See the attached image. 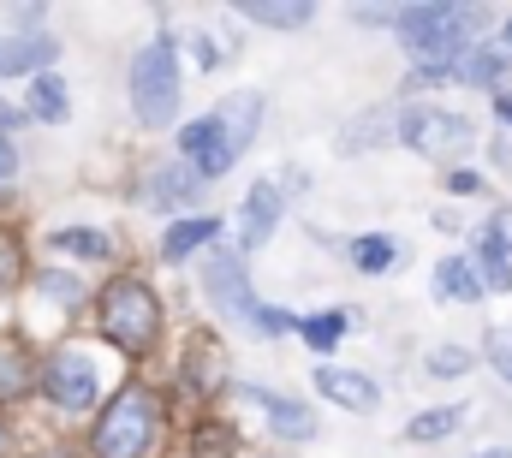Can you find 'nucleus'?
Instances as JSON below:
<instances>
[{"mask_svg":"<svg viewBox=\"0 0 512 458\" xmlns=\"http://www.w3.org/2000/svg\"><path fill=\"white\" fill-rule=\"evenodd\" d=\"M459 423H465V405H435V411H417V417L405 423V441L429 447V441H447Z\"/></svg>","mask_w":512,"mask_h":458,"instance_id":"nucleus-17","label":"nucleus"},{"mask_svg":"<svg viewBox=\"0 0 512 458\" xmlns=\"http://www.w3.org/2000/svg\"><path fill=\"white\" fill-rule=\"evenodd\" d=\"M393 256H399V244H393V238H382V232L352 244V262H358L364 274H382V268H393Z\"/></svg>","mask_w":512,"mask_h":458,"instance_id":"nucleus-23","label":"nucleus"},{"mask_svg":"<svg viewBox=\"0 0 512 458\" xmlns=\"http://www.w3.org/2000/svg\"><path fill=\"white\" fill-rule=\"evenodd\" d=\"M131 108L143 125H167L179 114V60H173V42H149L137 60H131Z\"/></svg>","mask_w":512,"mask_h":458,"instance_id":"nucleus-5","label":"nucleus"},{"mask_svg":"<svg viewBox=\"0 0 512 458\" xmlns=\"http://www.w3.org/2000/svg\"><path fill=\"white\" fill-rule=\"evenodd\" d=\"M36 375H42V393L60 399V405H72V411H84V405L102 393V369H96L90 345H60V351H48Z\"/></svg>","mask_w":512,"mask_h":458,"instance_id":"nucleus-7","label":"nucleus"},{"mask_svg":"<svg viewBox=\"0 0 512 458\" xmlns=\"http://www.w3.org/2000/svg\"><path fill=\"white\" fill-rule=\"evenodd\" d=\"M12 173H18V155H12V143L0 137V179H12Z\"/></svg>","mask_w":512,"mask_h":458,"instance_id":"nucleus-32","label":"nucleus"},{"mask_svg":"<svg viewBox=\"0 0 512 458\" xmlns=\"http://www.w3.org/2000/svg\"><path fill=\"white\" fill-rule=\"evenodd\" d=\"M42 458H72V453H42Z\"/></svg>","mask_w":512,"mask_h":458,"instance_id":"nucleus-37","label":"nucleus"},{"mask_svg":"<svg viewBox=\"0 0 512 458\" xmlns=\"http://www.w3.org/2000/svg\"><path fill=\"white\" fill-rule=\"evenodd\" d=\"M239 405H256V411H268V429H274L280 441H310V435H316V417H310L298 399H280V393H256V387H239Z\"/></svg>","mask_w":512,"mask_h":458,"instance_id":"nucleus-10","label":"nucleus"},{"mask_svg":"<svg viewBox=\"0 0 512 458\" xmlns=\"http://www.w3.org/2000/svg\"><path fill=\"white\" fill-rule=\"evenodd\" d=\"M435 292H441V298H453V304H477L489 286H483L477 262H465V256H447V262L435 268Z\"/></svg>","mask_w":512,"mask_h":458,"instance_id":"nucleus-14","label":"nucleus"},{"mask_svg":"<svg viewBox=\"0 0 512 458\" xmlns=\"http://www.w3.org/2000/svg\"><path fill=\"white\" fill-rule=\"evenodd\" d=\"M483 351H489V363H495V375H501V381L512 387V334H507V328H495Z\"/></svg>","mask_w":512,"mask_h":458,"instance_id":"nucleus-28","label":"nucleus"},{"mask_svg":"<svg viewBox=\"0 0 512 458\" xmlns=\"http://www.w3.org/2000/svg\"><path fill=\"white\" fill-rule=\"evenodd\" d=\"M18 119H24V114H18V108H6V102H0V131H12Z\"/></svg>","mask_w":512,"mask_h":458,"instance_id":"nucleus-34","label":"nucleus"},{"mask_svg":"<svg viewBox=\"0 0 512 458\" xmlns=\"http://www.w3.org/2000/svg\"><path fill=\"white\" fill-rule=\"evenodd\" d=\"M447 191H453V197H477V191H483V173H471V167H453V173H447Z\"/></svg>","mask_w":512,"mask_h":458,"instance_id":"nucleus-30","label":"nucleus"},{"mask_svg":"<svg viewBox=\"0 0 512 458\" xmlns=\"http://www.w3.org/2000/svg\"><path fill=\"white\" fill-rule=\"evenodd\" d=\"M489 232H495V238H501V244L512 250V209H495V221H489Z\"/></svg>","mask_w":512,"mask_h":458,"instance_id":"nucleus-31","label":"nucleus"},{"mask_svg":"<svg viewBox=\"0 0 512 458\" xmlns=\"http://www.w3.org/2000/svg\"><path fill=\"white\" fill-rule=\"evenodd\" d=\"M155 429H161L155 393L126 387V393L102 411V423H96V435H90V453L96 458H143L149 447H155Z\"/></svg>","mask_w":512,"mask_h":458,"instance_id":"nucleus-4","label":"nucleus"},{"mask_svg":"<svg viewBox=\"0 0 512 458\" xmlns=\"http://www.w3.org/2000/svg\"><path fill=\"white\" fill-rule=\"evenodd\" d=\"M203 286H209V298L221 304V316H239V322L256 328V310H262V304L251 298V280H245V250H215L209 268H203Z\"/></svg>","mask_w":512,"mask_h":458,"instance_id":"nucleus-8","label":"nucleus"},{"mask_svg":"<svg viewBox=\"0 0 512 458\" xmlns=\"http://www.w3.org/2000/svg\"><path fill=\"white\" fill-rule=\"evenodd\" d=\"M477 458H512V453H507V447H495V453H477Z\"/></svg>","mask_w":512,"mask_h":458,"instance_id":"nucleus-36","label":"nucleus"},{"mask_svg":"<svg viewBox=\"0 0 512 458\" xmlns=\"http://www.w3.org/2000/svg\"><path fill=\"white\" fill-rule=\"evenodd\" d=\"M477 274H483L489 292H512V250L489 227H483V244H477Z\"/></svg>","mask_w":512,"mask_h":458,"instance_id":"nucleus-18","label":"nucleus"},{"mask_svg":"<svg viewBox=\"0 0 512 458\" xmlns=\"http://www.w3.org/2000/svg\"><path fill=\"white\" fill-rule=\"evenodd\" d=\"M495 119H507L512 125V90H495Z\"/></svg>","mask_w":512,"mask_h":458,"instance_id":"nucleus-33","label":"nucleus"},{"mask_svg":"<svg viewBox=\"0 0 512 458\" xmlns=\"http://www.w3.org/2000/svg\"><path fill=\"white\" fill-rule=\"evenodd\" d=\"M346 328H352L346 310H322V316H304V322H298L304 345H316V351H334V345L346 340Z\"/></svg>","mask_w":512,"mask_h":458,"instance_id":"nucleus-21","label":"nucleus"},{"mask_svg":"<svg viewBox=\"0 0 512 458\" xmlns=\"http://www.w3.org/2000/svg\"><path fill=\"white\" fill-rule=\"evenodd\" d=\"M471 369V351L465 345H435L429 357H423V375L429 381H453V375H465Z\"/></svg>","mask_w":512,"mask_h":458,"instance_id":"nucleus-22","label":"nucleus"},{"mask_svg":"<svg viewBox=\"0 0 512 458\" xmlns=\"http://www.w3.org/2000/svg\"><path fill=\"white\" fill-rule=\"evenodd\" d=\"M48 60H54V42L48 36H6L0 42V78H18V72H48Z\"/></svg>","mask_w":512,"mask_h":458,"instance_id":"nucleus-13","label":"nucleus"},{"mask_svg":"<svg viewBox=\"0 0 512 458\" xmlns=\"http://www.w3.org/2000/svg\"><path fill=\"white\" fill-rule=\"evenodd\" d=\"M256 119H262V96H233L227 108H215L209 119H191L185 137H179V155L203 173V179H221L256 137Z\"/></svg>","mask_w":512,"mask_h":458,"instance_id":"nucleus-2","label":"nucleus"},{"mask_svg":"<svg viewBox=\"0 0 512 458\" xmlns=\"http://www.w3.org/2000/svg\"><path fill=\"white\" fill-rule=\"evenodd\" d=\"M102 334L120 345V351H131V357H143L149 345L161 340V304H155V292L137 280V274H120L108 292H102Z\"/></svg>","mask_w":512,"mask_h":458,"instance_id":"nucleus-3","label":"nucleus"},{"mask_svg":"<svg viewBox=\"0 0 512 458\" xmlns=\"http://www.w3.org/2000/svg\"><path fill=\"white\" fill-rule=\"evenodd\" d=\"M0 453H6V435H0Z\"/></svg>","mask_w":512,"mask_h":458,"instance_id":"nucleus-38","label":"nucleus"},{"mask_svg":"<svg viewBox=\"0 0 512 458\" xmlns=\"http://www.w3.org/2000/svg\"><path fill=\"white\" fill-rule=\"evenodd\" d=\"M197 191H203V173H197V167H185V161H173V167H161V173L149 179L143 203H155V209H173V203H191Z\"/></svg>","mask_w":512,"mask_h":458,"instance_id":"nucleus-12","label":"nucleus"},{"mask_svg":"<svg viewBox=\"0 0 512 458\" xmlns=\"http://www.w3.org/2000/svg\"><path fill=\"white\" fill-rule=\"evenodd\" d=\"M501 42H507V54H512V18H507V30H501Z\"/></svg>","mask_w":512,"mask_h":458,"instance_id":"nucleus-35","label":"nucleus"},{"mask_svg":"<svg viewBox=\"0 0 512 458\" xmlns=\"http://www.w3.org/2000/svg\"><path fill=\"white\" fill-rule=\"evenodd\" d=\"M483 18H489L483 6H447V0H429V6H405V12H393L405 54L423 66V72L411 78V90H423V84H435V78H453V66L477 48L471 36L483 30Z\"/></svg>","mask_w":512,"mask_h":458,"instance_id":"nucleus-1","label":"nucleus"},{"mask_svg":"<svg viewBox=\"0 0 512 458\" xmlns=\"http://www.w3.org/2000/svg\"><path fill=\"white\" fill-rule=\"evenodd\" d=\"M191 387H215L221 381V345L215 340H197V363H185Z\"/></svg>","mask_w":512,"mask_h":458,"instance_id":"nucleus-25","label":"nucleus"},{"mask_svg":"<svg viewBox=\"0 0 512 458\" xmlns=\"http://www.w3.org/2000/svg\"><path fill=\"white\" fill-rule=\"evenodd\" d=\"M316 393L328 405H346V411H376L382 405V387L370 375H358V369H340V363H322L316 369Z\"/></svg>","mask_w":512,"mask_h":458,"instance_id":"nucleus-9","label":"nucleus"},{"mask_svg":"<svg viewBox=\"0 0 512 458\" xmlns=\"http://www.w3.org/2000/svg\"><path fill=\"white\" fill-rule=\"evenodd\" d=\"M280 209H286V197H280V185H274V179L251 185V197H245V215H239V244H245V250L268 244V232L280 227Z\"/></svg>","mask_w":512,"mask_h":458,"instance_id":"nucleus-11","label":"nucleus"},{"mask_svg":"<svg viewBox=\"0 0 512 458\" xmlns=\"http://www.w3.org/2000/svg\"><path fill=\"white\" fill-rule=\"evenodd\" d=\"M24 375H30V363H24V351L18 345L0 340V399H12V393H24Z\"/></svg>","mask_w":512,"mask_h":458,"instance_id":"nucleus-24","label":"nucleus"},{"mask_svg":"<svg viewBox=\"0 0 512 458\" xmlns=\"http://www.w3.org/2000/svg\"><path fill=\"white\" fill-rule=\"evenodd\" d=\"M245 18H256V24H268V30H298V24H310L316 18V6H304V0H251L245 6Z\"/></svg>","mask_w":512,"mask_h":458,"instance_id":"nucleus-19","label":"nucleus"},{"mask_svg":"<svg viewBox=\"0 0 512 458\" xmlns=\"http://www.w3.org/2000/svg\"><path fill=\"white\" fill-rule=\"evenodd\" d=\"M292 328H298V316H286V310H256V334L274 340V334H292Z\"/></svg>","mask_w":512,"mask_h":458,"instance_id":"nucleus-29","label":"nucleus"},{"mask_svg":"<svg viewBox=\"0 0 512 458\" xmlns=\"http://www.w3.org/2000/svg\"><path fill=\"white\" fill-rule=\"evenodd\" d=\"M507 66H512L507 48H489V42H477V48H471V54L453 66V78H459V84H489V90H495V84L507 78Z\"/></svg>","mask_w":512,"mask_h":458,"instance_id":"nucleus-15","label":"nucleus"},{"mask_svg":"<svg viewBox=\"0 0 512 458\" xmlns=\"http://www.w3.org/2000/svg\"><path fill=\"white\" fill-rule=\"evenodd\" d=\"M393 131H399L405 149H417V155H429V161H453V155H465L471 137H477L471 119L447 114V108H405V114L393 119Z\"/></svg>","mask_w":512,"mask_h":458,"instance_id":"nucleus-6","label":"nucleus"},{"mask_svg":"<svg viewBox=\"0 0 512 458\" xmlns=\"http://www.w3.org/2000/svg\"><path fill=\"white\" fill-rule=\"evenodd\" d=\"M54 244H60V250H78V256H96V262L108 256V238H102V232H90V227H66V232H54Z\"/></svg>","mask_w":512,"mask_h":458,"instance_id":"nucleus-26","label":"nucleus"},{"mask_svg":"<svg viewBox=\"0 0 512 458\" xmlns=\"http://www.w3.org/2000/svg\"><path fill=\"white\" fill-rule=\"evenodd\" d=\"M30 114H36V119H48V125H60V119L72 114V102H66V84H60L54 72L30 78Z\"/></svg>","mask_w":512,"mask_h":458,"instance_id":"nucleus-20","label":"nucleus"},{"mask_svg":"<svg viewBox=\"0 0 512 458\" xmlns=\"http://www.w3.org/2000/svg\"><path fill=\"white\" fill-rule=\"evenodd\" d=\"M18 274H24V244L12 232H0V292L18 286Z\"/></svg>","mask_w":512,"mask_h":458,"instance_id":"nucleus-27","label":"nucleus"},{"mask_svg":"<svg viewBox=\"0 0 512 458\" xmlns=\"http://www.w3.org/2000/svg\"><path fill=\"white\" fill-rule=\"evenodd\" d=\"M215 232H221V221H209V215L173 221V227H167V238H161V256H167V262H185V256H191V250H203Z\"/></svg>","mask_w":512,"mask_h":458,"instance_id":"nucleus-16","label":"nucleus"}]
</instances>
